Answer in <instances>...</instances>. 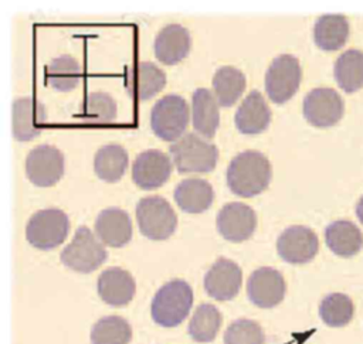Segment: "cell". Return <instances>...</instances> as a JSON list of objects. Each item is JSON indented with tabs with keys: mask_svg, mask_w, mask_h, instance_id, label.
Segmentation results:
<instances>
[{
	"mask_svg": "<svg viewBox=\"0 0 363 344\" xmlns=\"http://www.w3.org/2000/svg\"><path fill=\"white\" fill-rule=\"evenodd\" d=\"M272 178L269 160L258 150H244L228 164L227 185L238 197L250 198L261 194Z\"/></svg>",
	"mask_w": 363,
	"mask_h": 344,
	"instance_id": "cell-1",
	"label": "cell"
},
{
	"mask_svg": "<svg viewBox=\"0 0 363 344\" xmlns=\"http://www.w3.org/2000/svg\"><path fill=\"white\" fill-rule=\"evenodd\" d=\"M193 306V290L186 280L173 279L164 283L153 296L150 314L162 327H176L189 314Z\"/></svg>",
	"mask_w": 363,
	"mask_h": 344,
	"instance_id": "cell-2",
	"label": "cell"
},
{
	"mask_svg": "<svg viewBox=\"0 0 363 344\" xmlns=\"http://www.w3.org/2000/svg\"><path fill=\"white\" fill-rule=\"evenodd\" d=\"M169 154L179 173H208L218 161V149L199 133H184L169 146Z\"/></svg>",
	"mask_w": 363,
	"mask_h": 344,
	"instance_id": "cell-3",
	"label": "cell"
},
{
	"mask_svg": "<svg viewBox=\"0 0 363 344\" xmlns=\"http://www.w3.org/2000/svg\"><path fill=\"white\" fill-rule=\"evenodd\" d=\"M69 231L67 214L58 208H45L34 212L26 225V239L40 251L60 246Z\"/></svg>",
	"mask_w": 363,
	"mask_h": 344,
	"instance_id": "cell-4",
	"label": "cell"
},
{
	"mask_svg": "<svg viewBox=\"0 0 363 344\" xmlns=\"http://www.w3.org/2000/svg\"><path fill=\"white\" fill-rule=\"evenodd\" d=\"M106 258L108 252L104 243L86 227H79L72 241L60 253L62 265L79 273L94 272Z\"/></svg>",
	"mask_w": 363,
	"mask_h": 344,
	"instance_id": "cell-5",
	"label": "cell"
},
{
	"mask_svg": "<svg viewBox=\"0 0 363 344\" xmlns=\"http://www.w3.org/2000/svg\"><path fill=\"white\" fill-rule=\"evenodd\" d=\"M190 119L187 102L176 93L160 98L150 110V127L164 142H176L182 137Z\"/></svg>",
	"mask_w": 363,
	"mask_h": 344,
	"instance_id": "cell-6",
	"label": "cell"
},
{
	"mask_svg": "<svg viewBox=\"0 0 363 344\" xmlns=\"http://www.w3.org/2000/svg\"><path fill=\"white\" fill-rule=\"evenodd\" d=\"M136 221L142 235L152 241L167 239L177 227L176 212L160 195L143 197L138 202Z\"/></svg>",
	"mask_w": 363,
	"mask_h": 344,
	"instance_id": "cell-7",
	"label": "cell"
},
{
	"mask_svg": "<svg viewBox=\"0 0 363 344\" xmlns=\"http://www.w3.org/2000/svg\"><path fill=\"white\" fill-rule=\"evenodd\" d=\"M302 69L298 58L281 54L272 59L265 72V92L274 103H285L298 91Z\"/></svg>",
	"mask_w": 363,
	"mask_h": 344,
	"instance_id": "cell-8",
	"label": "cell"
},
{
	"mask_svg": "<svg viewBox=\"0 0 363 344\" xmlns=\"http://www.w3.org/2000/svg\"><path fill=\"white\" fill-rule=\"evenodd\" d=\"M302 112L312 126L330 127L342 119L345 103L335 89L315 88L303 98Z\"/></svg>",
	"mask_w": 363,
	"mask_h": 344,
	"instance_id": "cell-9",
	"label": "cell"
},
{
	"mask_svg": "<svg viewBox=\"0 0 363 344\" xmlns=\"http://www.w3.org/2000/svg\"><path fill=\"white\" fill-rule=\"evenodd\" d=\"M27 178L37 187H50L64 174V154L54 146L40 144L26 159Z\"/></svg>",
	"mask_w": 363,
	"mask_h": 344,
	"instance_id": "cell-10",
	"label": "cell"
},
{
	"mask_svg": "<svg viewBox=\"0 0 363 344\" xmlns=\"http://www.w3.org/2000/svg\"><path fill=\"white\" fill-rule=\"evenodd\" d=\"M319 249L316 234L303 225L286 228L277 239V252L288 263L301 265L311 262Z\"/></svg>",
	"mask_w": 363,
	"mask_h": 344,
	"instance_id": "cell-11",
	"label": "cell"
},
{
	"mask_svg": "<svg viewBox=\"0 0 363 344\" xmlns=\"http://www.w3.org/2000/svg\"><path fill=\"white\" fill-rule=\"evenodd\" d=\"M286 292V285L281 272L274 268L255 269L247 282V296L251 303L261 309H271L279 304Z\"/></svg>",
	"mask_w": 363,
	"mask_h": 344,
	"instance_id": "cell-12",
	"label": "cell"
},
{
	"mask_svg": "<svg viewBox=\"0 0 363 344\" xmlns=\"http://www.w3.org/2000/svg\"><path fill=\"white\" fill-rule=\"evenodd\" d=\"M173 161L162 150L149 149L142 151L132 164V180L143 190L163 185L172 174Z\"/></svg>",
	"mask_w": 363,
	"mask_h": 344,
	"instance_id": "cell-13",
	"label": "cell"
},
{
	"mask_svg": "<svg viewBox=\"0 0 363 344\" xmlns=\"http://www.w3.org/2000/svg\"><path fill=\"white\" fill-rule=\"evenodd\" d=\"M257 228L255 211L242 202L225 204L217 215V229L230 242H242L251 238Z\"/></svg>",
	"mask_w": 363,
	"mask_h": 344,
	"instance_id": "cell-14",
	"label": "cell"
},
{
	"mask_svg": "<svg viewBox=\"0 0 363 344\" xmlns=\"http://www.w3.org/2000/svg\"><path fill=\"white\" fill-rule=\"evenodd\" d=\"M203 282L210 297L220 302L231 300L241 289L242 270L235 262L220 258L207 270Z\"/></svg>",
	"mask_w": 363,
	"mask_h": 344,
	"instance_id": "cell-15",
	"label": "cell"
},
{
	"mask_svg": "<svg viewBox=\"0 0 363 344\" xmlns=\"http://www.w3.org/2000/svg\"><path fill=\"white\" fill-rule=\"evenodd\" d=\"M166 85V74L153 62L140 61L126 69L125 86L135 101H147Z\"/></svg>",
	"mask_w": 363,
	"mask_h": 344,
	"instance_id": "cell-16",
	"label": "cell"
},
{
	"mask_svg": "<svg viewBox=\"0 0 363 344\" xmlns=\"http://www.w3.org/2000/svg\"><path fill=\"white\" fill-rule=\"evenodd\" d=\"M11 115L13 136L18 142H28L35 139L47 120L44 105L31 96L17 98L13 102Z\"/></svg>",
	"mask_w": 363,
	"mask_h": 344,
	"instance_id": "cell-17",
	"label": "cell"
},
{
	"mask_svg": "<svg viewBox=\"0 0 363 344\" xmlns=\"http://www.w3.org/2000/svg\"><path fill=\"white\" fill-rule=\"evenodd\" d=\"M95 234L99 241L112 248L126 245L132 238V221L126 211L118 207L102 210L95 219Z\"/></svg>",
	"mask_w": 363,
	"mask_h": 344,
	"instance_id": "cell-18",
	"label": "cell"
},
{
	"mask_svg": "<svg viewBox=\"0 0 363 344\" xmlns=\"http://www.w3.org/2000/svg\"><path fill=\"white\" fill-rule=\"evenodd\" d=\"M191 38L186 27L180 24L164 25L155 38V57L166 65H174L184 59L190 51Z\"/></svg>",
	"mask_w": 363,
	"mask_h": 344,
	"instance_id": "cell-19",
	"label": "cell"
},
{
	"mask_svg": "<svg viewBox=\"0 0 363 344\" xmlns=\"http://www.w3.org/2000/svg\"><path fill=\"white\" fill-rule=\"evenodd\" d=\"M96 290L102 302L109 306L121 307L133 299L136 285L128 270L122 268H109L98 276Z\"/></svg>",
	"mask_w": 363,
	"mask_h": 344,
	"instance_id": "cell-20",
	"label": "cell"
},
{
	"mask_svg": "<svg viewBox=\"0 0 363 344\" xmlns=\"http://www.w3.org/2000/svg\"><path fill=\"white\" fill-rule=\"evenodd\" d=\"M271 122V110L258 91H251L241 102L234 115L235 127L244 134H258Z\"/></svg>",
	"mask_w": 363,
	"mask_h": 344,
	"instance_id": "cell-21",
	"label": "cell"
},
{
	"mask_svg": "<svg viewBox=\"0 0 363 344\" xmlns=\"http://www.w3.org/2000/svg\"><path fill=\"white\" fill-rule=\"evenodd\" d=\"M213 200V187L204 178H186L182 180L174 188V201L177 207L189 214H200L208 210Z\"/></svg>",
	"mask_w": 363,
	"mask_h": 344,
	"instance_id": "cell-22",
	"label": "cell"
},
{
	"mask_svg": "<svg viewBox=\"0 0 363 344\" xmlns=\"http://www.w3.org/2000/svg\"><path fill=\"white\" fill-rule=\"evenodd\" d=\"M193 127L206 139L214 137L220 125L218 102L207 88H199L191 96Z\"/></svg>",
	"mask_w": 363,
	"mask_h": 344,
	"instance_id": "cell-23",
	"label": "cell"
},
{
	"mask_svg": "<svg viewBox=\"0 0 363 344\" xmlns=\"http://www.w3.org/2000/svg\"><path fill=\"white\" fill-rule=\"evenodd\" d=\"M325 242L337 256L350 258L363 246V234L352 221L339 219L325 229Z\"/></svg>",
	"mask_w": 363,
	"mask_h": 344,
	"instance_id": "cell-24",
	"label": "cell"
},
{
	"mask_svg": "<svg viewBox=\"0 0 363 344\" xmlns=\"http://www.w3.org/2000/svg\"><path fill=\"white\" fill-rule=\"evenodd\" d=\"M349 37V21L343 14H323L313 25V41L323 51L342 48Z\"/></svg>",
	"mask_w": 363,
	"mask_h": 344,
	"instance_id": "cell-25",
	"label": "cell"
},
{
	"mask_svg": "<svg viewBox=\"0 0 363 344\" xmlns=\"http://www.w3.org/2000/svg\"><path fill=\"white\" fill-rule=\"evenodd\" d=\"M129 156L126 150L116 143H109L98 149L94 157L95 174L106 181L116 183L122 178L128 168Z\"/></svg>",
	"mask_w": 363,
	"mask_h": 344,
	"instance_id": "cell-26",
	"label": "cell"
},
{
	"mask_svg": "<svg viewBox=\"0 0 363 344\" xmlns=\"http://www.w3.org/2000/svg\"><path fill=\"white\" fill-rule=\"evenodd\" d=\"M333 74L337 85L346 92L353 93L363 86V51L347 50L335 62Z\"/></svg>",
	"mask_w": 363,
	"mask_h": 344,
	"instance_id": "cell-27",
	"label": "cell"
},
{
	"mask_svg": "<svg viewBox=\"0 0 363 344\" xmlns=\"http://www.w3.org/2000/svg\"><path fill=\"white\" fill-rule=\"evenodd\" d=\"M79 62L71 55L54 58L45 68V82L58 92H69L81 81Z\"/></svg>",
	"mask_w": 363,
	"mask_h": 344,
	"instance_id": "cell-28",
	"label": "cell"
},
{
	"mask_svg": "<svg viewBox=\"0 0 363 344\" xmlns=\"http://www.w3.org/2000/svg\"><path fill=\"white\" fill-rule=\"evenodd\" d=\"M245 89V75L238 68L225 65L213 76V91L220 106H233Z\"/></svg>",
	"mask_w": 363,
	"mask_h": 344,
	"instance_id": "cell-29",
	"label": "cell"
},
{
	"mask_svg": "<svg viewBox=\"0 0 363 344\" xmlns=\"http://www.w3.org/2000/svg\"><path fill=\"white\" fill-rule=\"evenodd\" d=\"M221 313L216 306L203 303L194 310L189 321L187 331L194 341L208 343L216 338L221 326Z\"/></svg>",
	"mask_w": 363,
	"mask_h": 344,
	"instance_id": "cell-30",
	"label": "cell"
},
{
	"mask_svg": "<svg viewBox=\"0 0 363 344\" xmlns=\"http://www.w3.org/2000/svg\"><path fill=\"white\" fill-rule=\"evenodd\" d=\"M116 102L106 92H91L88 93L81 105L78 116L88 122L96 125H106L116 119Z\"/></svg>",
	"mask_w": 363,
	"mask_h": 344,
	"instance_id": "cell-31",
	"label": "cell"
},
{
	"mask_svg": "<svg viewBox=\"0 0 363 344\" xmlns=\"http://www.w3.org/2000/svg\"><path fill=\"white\" fill-rule=\"evenodd\" d=\"M132 338L129 323L119 316L99 319L91 330L92 344H128Z\"/></svg>",
	"mask_w": 363,
	"mask_h": 344,
	"instance_id": "cell-32",
	"label": "cell"
},
{
	"mask_svg": "<svg viewBox=\"0 0 363 344\" xmlns=\"http://www.w3.org/2000/svg\"><path fill=\"white\" fill-rule=\"evenodd\" d=\"M353 313V302L343 293H330L319 304V316L330 327L346 326L352 320Z\"/></svg>",
	"mask_w": 363,
	"mask_h": 344,
	"instance_id": "cell-33",
	"label": "cell"
},
{
	"mask_svg": "<svg viewBox=\"0 0 363 344\" xmlns=\"http://www.w3.org/2000/svg\"><path fill=\"white\" fill-rule=\"evenodd\" d=\"M224 344H265V334L257 321L238 319L227 327Z\"/></svg>",
	"mask_w": 363,
	"mask_h": 344,
	"instance_id": "cell-34",
	"label": "cell"
},
{
	"mask_svg": "<svg viewBox=\"0 0 363 344\" xmlns=\"http://www.w3.org/2000/svg\"><path fill=\"white\" fill-rule=\"evenodd\" d=\"M356 215H357L359 221L363 224V197H360V200L357 201V205H356Z\"/></svg>",
	"mask_w": 363,
	"mask_h": 344,
	"instance_id": "cell-35",
	"label": "cell"
}]
</instances>
